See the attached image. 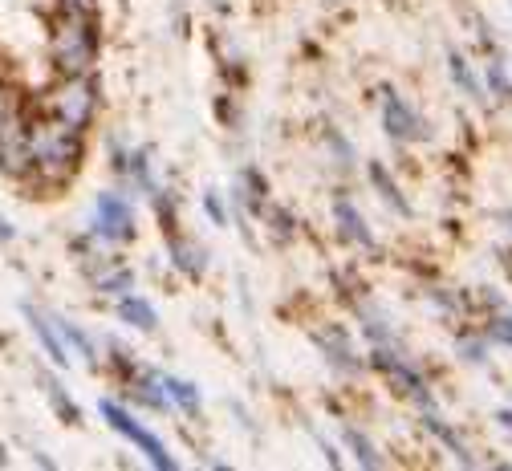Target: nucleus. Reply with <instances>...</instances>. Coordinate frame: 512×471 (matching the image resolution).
Instances as JSON below:
<instances>
[{
	"label": "nucleus",
	"mask_w": 512,
	"mask_h": 471,
	"mask_svg": "<svg viewBox=\"0 0 512 471\" xmlns=\"http://www.w3.org/2000/svg\"><path fill=\"white\" fill-rule=\"evenodd\" d=\"M492 338L504 342V346H512V317H496L492 321Z\"/></svg>",
	"instance_id": "2eb2a0df"
},
{
	"label": "nucleus",
	"mask_w": 512,
	"mask_h": 471,
	"mask_svg": "<svg viewBox=\"0 0 512 471\" xmlns=\"http://www.w3.org/2000/svg\"><path fill=\"white\" fill-rule=\"evenodd\" d=\"M98 37H94V9H74L57 5V25H53V70L61 78L90 74Z\"/></svg>",
	"instance_id": "f03ea898"
},
{
	"label": "nucleus",
	"mask_w": 512,
	"mask_h": 471,
	"mask_svg": "<svg viewBox=\"0 0 512 471\" xmlns=\"http://www.w3.org/2000/svg\"><path fill=\"white\" fill-rule=\"evenodd\" d=\"M82 163V130L61 122L57 114H41L29 122V175L45 187H61Z\"/></svg>",
	"instance_id": "f257e3e1"
},
{
	"label": "nucleus",
	"mask_w": 512,
	"mask_h": 471,
	"mask_svg": "<svg viewBox=\"0 0 512 471\" xmlns=\"http://www.w3.org/2000/svg\"><path fill=\"white\" fill-rule=\"evenodd\" d=\"M45 114H57L61 122H70V126H90L94 118V86L86 74H74V78H61L57 90L45 98Z\"/></svg>",
	"instance_id": "7ed1b4c3"
},
{
	"label": "nucleus",
	"mask_w": 512,
	"mask_h": 471,
	"mask_svg": "<svg viewBox=\"0 0 512 471\" xmlns=\"http://www.w3.org/2000/svg\"><path fill=\"white\" fill-rule=\"evenodd\" d=\"M163 386H167V394L179 402V407H187V411H200V394H196V386H191V382H179V378H163Z\"/></svg>",
	"instance_id": "9d476101"
},
{
	"label": "nucleus",
	"mask_w": 512,
	"mask_h": 471,
	"mask_svg": "<svg viewBox=\"0 0 512 471\" xmlns=\"http://www.w3.org/2000/svg\"><path fill=\"white\" fill-rule=\"evenodd\" d=\"M374 183H378V191H382V195H387V199H391V208H395V212H407V204H403V199H399V191H395L391 175H387V171H382V167H374Z\"/></svg>",
	"instance_id": "ddd939ff"
},
{
	"label": "nucleus",
	"mask_w": 512,
	"mask_h": 471,
	"mask_svg": "<svg viewBox=\"0 0 512 471\" xmlns=\"http://www.w3.org/2000/svg\"><path fill=\"white\" fill-rule=\"evenodd\" d=\"M208 212H212V220H220V224H224V208L216 204V199H208Z\"/></svg>",
	"instance_id": "dca6fc26"
},
{
	"label": "nucleus",
	"mask_w": 512,
	"mask_h": 471,
	"mask_svg": "<svg viewBox=\"0 0 512 471\" xmlns=\"http://www.w3.org/2000/svg\"><path fill=\"white\" fill-rule=\"evenodd\" d=\"M25 317L33 321V329H37V338L45 342V350H49V358H57L61 366H66V362H70V354H66V342H61V338H57V329H53V321H49L45 313H37L33 305L25 309Z\"/></svg>",
	"instance_id": "6e6552de"
},
{
	"label": "nucleus",
	"mask_w": 512,
	"mask_h": 471,
	"mask_svg": "<svg viewBox=\"0 0 512 471\" xmlns=\"http://www.w3.org/2000/svg\"><path fill=\"white\" fill-rule=\"evenodd\" d=\"M102 419H106V423H110L118 435H126V439H131L135 447H143V451H147V459H151L155 467H167V471L175 467V459L167 455V447H163V443H159V439H155V435H151V431H147L139 419H131V415H126L122 407H114V402H102Z\"/></svg>",
	"instance_id": "20e7f679"
},
{
	"label": "nucleus",
	"mask_w": 512,
	"mask_h": 471,
	"mask_svg": "<svg viewBox=\"0 0 512 471\" xmlns=\"http://www.w3.org/2000/svg\"><path fill=\"white\" fill-rule=\"evenodd\" d=\"M346 443H350V447L358 451V459H362L366 467H378V455H374V447H370V443H366V439H362L358 431H346Z\"/></svg>",
	"instance_id": "4468645a"
},
{
	"label": "nucleus",
	"mask_w": 512,
	"mask_h": 471,
	"mask_svg": "<svg viewBox=\"0 0 512 471\" xmlns=\"http://www.w3.org/2000/svg\"><path fill=\"white\" fill-rule=\"evenodd\" d=\"M94 232L102 240H131L135 236V216L126 208V199L106 191L98 195V208H94Z\"/></svg>",
	"instance_id": "39448f33"
},
{
	"label": "nucleus",
	"mask_w": 512,
	"mask_h": 471,
	"mask_svg": "<svg viewBox=\"0 0 512 471\" xmlns=\"http://www.w3.org/2000/svg\"><path fill=\"white\" fill-rule=\"evenodd\" d=\"M338 220H342V232H346V236H354L358 244H370V232H366L362 216H358L350 204H338Z\"/></svg>",
	"instance_id": "9b49d317"
},
{
	"label": "nucleus",
	"mask_w": 512,
	"mask_h": 471,
	"mask_svg": "<svg viewBox=\"0 0 512 471\" xmlns=\"http://www.w3.org/2000/svg\"><path fill=\"white\" fill-rule=\"evenodd\" d=\"M378 366L391 374V382H395V386H403V394H415V398H423V390H427V386H423V378H419L411 366H403L395 354H378Z\"/></svg>",
	"instance_id": "0eeeda50"
},
{
	"label": "nucleus",
	"mask_w": 512,
	"mask_h": 471,
	"mask_svg": "<svg viewBox=\"0 0 512 471\" xmlns=\"http://www.w3.org/2000/svg\"><path fill=\"white\" fill-rule=\"evenodd\" d=\"M382 126H387V134L391 139H399V143H407V139H415L419 134V118H415V110L399 98V94H382Z\"/></svg>",
	"instance_id": "423d86ee"
},
{
	"label": "nucleus",
	"mask_w": 512,
	"mask_h": 471,
	"mask_svg": "<svg viewBox=\"0 0 512 471\" xmlns=\"http://www.w3.org/2000/svg\"><path fill=\"white\" fill-rule=\"evenodd\" d=\"M118 317L126 325H135V329H155V309L147 301H139V297H122L118 301Z\"/></svg>",
	"instance_id": "1a4fd4ad"
},
{
	"label": "nucleus",
	"mask_w": 512,
	"mask_h": 471,
	"mask_svg": "<svg viewBox=\"0 0 512 471\" xmlns=\"http://www.w3.org/2000/svg\"><path fill=\"white\" fill-rule=\"evenodd\" d=\"M317 342H322V346H326V350L334 354V362H338V366H346V362L354 358V354H350V346H346V338H342V333H338V329L322 333V338H317ZM350 366H354V362H350Z\"/></svg>",
	"instance_id": "f8f14e48"
}]
</instances>
